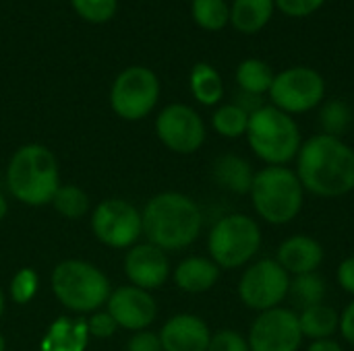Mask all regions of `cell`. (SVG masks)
<instances>
[{
	"mask_svg": "<svg viewBox=\"0 0 354 351\" xmlns=\"http://www.w3.org/2000/svg\"><path fill=\"white\" fill-rule=\"evenodd\" d=\"M295 172L307 194L340 199L354 190V149L340 137L313 134L303 141Z\"/></svg>",
	"mask_w": 354,
	"mask_h": 351,
	"instance_id": "1",
	"label": "cell"
},
{
	"mask_svg": "<svg viewBox=\"0 0 354 351\" xmlns=\"http://www.w3.org/2000/svg\"><path fill=\"white\" fill-rule=\"evenodd\" d=\"M207 351H251L249 341L236 329H220L212 333Z\"/></svg>",
	"mask_w": 354,
	"mask_h": 351,
	"instance_id": "32",
	"label": "cell"
},
{
	"mask_svg": "<svg viewBox=\"0 0 354 351\" xmlns=\"http://www.w3.org/2000/svg\"><path fill=\"white\" fill-rule=\"evenodd\" d=\"M249 116L236 103H222L212 114V128L224 139H241L247 134Z\"/></svg>",
	"mask_w": 354,
	"mask_h": 351,
	"instance_id": "26",
	"label": "cell"
},
{
	"mask_svg": "<svg viewBox=\"0 0 354 351\" xmlns=\"http://www.w3.org/2000/svg\"><path fill=\"white\" fill-rule=\"evenodd\" d=\"M255 168L251 166L249 159L234 155V153H224L220 155L214 166H212V176L214 182L232 194H249L253 178H255Z\"/></svg>",
	"mask_w": 354,
	"mask_h": 351,
	"instance_id": "20",
	"label": "cell"
},
{
	"mask_svg": "<svg viewBox=\"0 0 354 351\" xmlns=\"http://www.w3.org/2000/svg\"><path fill=\"white\" fill-rule=\"evenodd\" d=\"M85 325H87L89 337H95V339H110L116 333V329H118L114 319L108 314V310L91 312L89 319L85 321Z\"/></svg>",
	"mask_w": 354,
	"mask_h": 351,
	"instance_id": "34",
	"label": "cell"
},
{
	"mask_svg": "<svg viewBox=\"0 0 354 351\" xmlns=\"http://www.w3.org/2000/svg\"><path fill=\"white\" fill-rule=\"evenodd\" d=\"M297 314L301 333L309 341L334 339L340 331V312L326 302L301 308V312Z\"/></svg>",
	"mask_w": 354,
	"mask_h": 351,
	"instance_id": "21",
	"label": "cell"
},
{
	"mask_svg": "<svg viewBox=\"0 0 354 351\" xmlns=\"http://www.w3.org/2000/svg\"><path fill=\"white\" fill-rule=\"evenodd\" d=\"M274 4L286 17L303 19V17L315 14L326 4V0H274Z\"/></svg>",
	"mask_w": 354,
	"mask_h": 351,
	"instance_id": "33",
	"label": "cell"
},
{
	"mask_svg": "<svg viewBox=\"0 0 354 351\" xmlns=\"http://www.w3.org/2000/svg\"><path fill=\"white\" fill-rule=\"evenodd\" d=\"M336 283L344 294L354 298V254L340 261L336 269Z\"/></svg>",
	"mask_w": 354,
	"mask_h": 351,
	"instance_id": "36",
	"label": "cell"
},
{
	"mask_svg": "<svg viewBox=\"0 0 354 351\" xmlns=\"http://www.w3.org/2000/svg\"><path fill=\"white\" fill-rule=\"evenodd\" d=\"M158 335L162 351H207L212 329L201 317L180 312L170 317Z\"/></svg>",
	"mask_w": 354,
	"mask_h": 351,
	"instance_id": "16",
	"label": "cell"
},
{
	"mask_svg": "<svg viewBox=\"0 0 354 351\" xmlns=\"http://www.w3.org/2000/svg\"><path fill=\"white\" fill-rule=\"evenodd\" d=\"M60 184L58 159L50 147L41 143H27L10 155L6 166V186L10 197L21 205H50Z\"/></svg>",
	"mask_w": 354,
	"mask_h": 351,
	"instance_id": "3",
	"label": "cell"
},
{
	"mask_svg": "<svg viewBox=\"0 0 354 351\" xmlns=\"http://www.w3.org/2000/svg\"><path fill=\"white\" fill-rule=\"evenodd\" d=\"M122 267L129 283L145 292L160 290L172 275L168 254L149 242L131 246L124 254Z\"/></svg>",
	"mask_w": 354,
	"mask_h": 351,
	"instance_id": "15",
	"label": "cell"
},
{
	"mask_svg": "<svg viewBox=\"0 0 354 351\" xmlns=\"http://www.w3.org/2000/svg\"><path fill=\"white\" fill-rule=\"evenodd\" d=\"M245 137L253 155L266 166H290L303 145L295 116L274 108L272 103L249 116Z\"/></svg>",
	"mask_w": 354,
	"mask_h": 351,
	"instance_id": "5",
	"label": "cell"
},
{
	"mask_svg": "<svg viewBox=\"0 0 354 351\" xmlns=\"http://www.w3.org/2000/svg\"><path fill=\"white\" fill-rule=\"evenodd\" d=\"M124 351H162V343H160V335L151 333L149 329L145 331H137L129 337Z\"/></svg>",
	"mask_w": 354,
	"mask_h": 351,
	"instance_id": "35",
	"label": "cell"
},
{
	"mask_svg": "<svg viewBox=\"0 0 354 351\" xmlns=\"http://www.w3.org/2000/svg\"><path fill=\"white\" fill-rule=\"evenodd\" d=\"M54 298L73 314H91L106 306L112 285L102 269L83 259L60 261L50 279Z\"/></svg>",
	"mask_w": 354,
	"mask_h": 351,
	"instance_id": "6",
	"label": "cell"
},
{
	"mask_svg": "<svg viewBox=\"0 0 354 351\" xmlns=\"http://www.w3.org/2000/svg\"><path fill=\"white\" fill-rule=\"evenodd\" d=\"M160 99V79L147 66H129L116 74L110 87L112 112L127 120L139 122L147 118Z\"/></svg>",
	"mask_w": 354,
	"mask_h": 351,
	"instance_id": "8",
	"label": "cell"
},
{
	"mask_svg": "<svg viewBox=\"0 0 354 351\" xmlns=\"http://www.w3.org/2000/svg\"><path fill=\"white\" fill-rule=\"evenodd\" d=\"M305 188L290 166H263L255 172L249 199L255 215L270 225H288L305 207Z\"/></svg>",
	"mask_w": 354,
	"mask_h": 351,
	"instance_id": "4",
	"label": "cell"
},
{
	"mask_svg": "<svg viewBox=\"0 0 354 351\" xmlns=\"http://www.w3.org/2000/svg\"><path fill=\"white\" fill-rule=\"evenodd\" d=\"M319 124L324 134L340 137L351 128L353 124V110L342 99H330L319 106Z\"/></svg>",
	"mask_w": 354,
	"mask_h": 351,
	"instance_id": "29",
	"label": "cell"
},
{
	"mask_svg": "<svg viewBox=\"0 0 354 351\" xmlns=\"http://www.w3.org/2000/svg\"><path fill=\"white\" fill-rule=\"evenodd\" d=\"M220 267L209 257H187L183 259L174 271L172 279L176 288L185 294H205L216 288L220 279Z\"/></svg>",
	"mask_w": 354,
	"mask_h": 351,
	"instance_id": "18",
	"label": "cell"
},
{
	"mask_svg": "<svg viewBox=\"0 0 354 351\" xmlns=\"http://www.w3.org/2000/svg\"><path fill=\"white\" fill-rule=\"evenodd\" d=\"M50 205L54 207V211L60 217L77 221V219L87 215V211H89V197L77 184H60L58 190L54 192Z\"/></svg>",
	"mask_w": 354,
	"mask_h": 351,
	"instance_id": "25",
	"label": "cell"
},
{
	"mask_svg": "<svg viewBox=\"0 0 354 351\" xmlns=\"http://www.w3.org/2000/svg\"><path fill=\"white\" fill-rule=\"evenodd\" d=\"M290 279L276 259H257L241 273L239 300L257 314L278 308L290 296Z\"/></svg>",
	"mask_w": 354,
	"mask_h": 351,
	"instance_id": "9",
	"label": "cell"
},
{
	"mask_svg": "<svg viewBox=\"0 0 354 351\" xmlns=\"http://www.w3.org/2000/svg\"><path fill=\"white\" fill-rule=\"evenodd\" d=\"M89 225L95 240L114 250H129L143 236L141 211L124 199H104L93 209Z\"/></svg>",
	"mask_w": 354,
	"mask_h": 351,
	"instance_id": "11",
	"label": "cell"
},
{
	"mask_svg": "<svg viewBox=\"0 0 354 351\" xmlns=\"http://www.w3.org/2000/svg\"><path fill=\"white\" fill-rule=\"evenodd\" d=\"M143 236L164 252L185 250L197 242L203 230V211L195 199L178 190L153 194L143 211Z\"/></svg>",
	"mask_w": 354,
	"mask_h": 351,
	"instance_id": "2",
	"label": "cell"
},
{
	"mask_svg": "<svg viewBox=\"0 0 354 351\" xmlns=\"http://www.w3.org/2000/svg\"><path fill=\"white\" fill-rule=\"evenodd\" d=\"M37 290H39V275L31 267L19 269L8 283V296L19 306L29 304L37 296Z\"/></svg>",
	"mask_w": 354,
	"mask_h": 351,
	"instance_id": "30",
	"label": "cell"
},
{
	"mask_svg": "<svg viewBox=\"0 0 354 351\" xmlns=\"http://www.w3.org/2000/svg\"><path fill=\"white\" fill-rule=\"evenodd\" d=\"M71 4L87 23H106L118 10V0H71Z\"/></svg>",
	"mask_w": 354,
	"mask_h": 351,
	"instance_id": "31",
	"label": "cell"
},
{
	"mask_svg": "<svg viewBox=\"0 0 354 351\" xmlns=\"http://www.w3.org/2000/svg\"><path fill=\"white\" fill-rule=\"evenodd\" d=\"M6 213H8V201L4 199V194H0V221L6 217Z\"/></svg>",
	"mask_w": 354,
	"mask_h": 351,
	"instance_id": "39",
	"label": "cell"
},
{
	"mask_svg": "<svg viewBox=\"0 0 354 351\" xmlns=\"http://www.w3.org/2000/svg\"><path fill=\"white\" fill-rule=\"evenodd\" d=\"M193 21L205 31H222L230 23V4L226 0H193Z\"/></svg>",
	"mask_w": 354,
	"mask_h": 351,
	"instance_id": "27",
	"label": "cell"
},
{
	"mask_svg": "<svg viewBox=\"0 0 354 351\" xmlns=\"http://www.w3.org/2000/svg\"><path fill=\"white\" fill-rule=\"evenodd\" d=\"M106 310L114 319L118 329H124L131 333L149 329L153 321L158 319V304L151 292H145L131 283L112 290L106 302Z\"/></svg>",
	"mask_w": 354,
	"mask_h": 351,
	"instance_id": "14",
	"label": "cell"
},
{
	"mask_svg": "<svg viewBox=\"0 0 354 351\" xmlns=\"http://www.w3.org/2000/svg\"><path fill=\"white\" fill-rule=\"evenodd\" d=\"M89 343V331L83 319L60 317L46 329L39 351H85Z\"/></svg>",
	"mask_w": 354,
	"mask_h": 351,
	"instance_id": "19",
	"label": "cell"
},
{
	"mask_svg": "<svg viewBox=\"0 0 354 351\" xmlns=\"http://www.w3.org/2000/svg\"><path fill=\"white\" fill-rule=\"evenodd\" d=\"M338 333L351 348H354V298L340 312V331Z\"/></svg>",
	"mask_w": 354,
	"mask_h": 351,
	"instance_id": "37",
	"label": "cell"
},
{
	"mask_svg": "<svg viewBox=\"0 0 354 351\" xmlns=\"http://www.w3.org/2000/svg\"><path fill=\"white\" fill-rule=\"evenodd\" d=\"M4 308H6V296H4V292H2V288H0V319H2V314H4Z\"/></svg>",
	"mask_w": 354,
	"mask_h": 351,
	"instance_id": "40",
	"label": "cell"
},
{
	"mask_svg": "<svg viewBox=\"0 0 354 351\" xmlns=\"http://www.w3.org/2000/svg\"><path fill=\"white\" fill-rule=\"evenodd\" d=\"M247 341L251 351H301L305 337L299 314L286 306L259 312L249 327Z\"/></svg>",
	"mask_w": 354,
	"mask_h": 351,
	"instance_id": "13",
	"label": "cell"
},
{
	"mask_svg": "<svg viewBox=\"0 0 354 351\" xmlns=\"http://www.w3.org/2000/svg\"><path fill=\"white\" fill-rule=\"evenodd\" d=\"M261 244V225L247 213H228L220 217L207 234V252L220 271H236L251 265L259 254Z\"/></svg>",
	"mask_w": 354,
	"mask_h": 351,
	"instance_id": "7",
	"label": "cell"
},
{
	"mask_svg": "<svg viewBox=\"0 0 354 351\" xmlns=\"http://www.w3.org/2000/svg\"><path fill=\"white\" fill-rule=\"evenodd\" d=\"M156 134L168 151L193 155L203 147L207 128L195 108L187 103H168L156 118Z\"/></svg>",
	"mask_w": 354,
	"mask_h": 351,
	"instance_id": "12",
	"label": "cell"
},
{
	"mask_svg": "<svg viewBox=\"0 0 354 351\" xmlns=\"http://www.w3.org/2000/svg\"><path fill=\"white\" fill-rule=\"evenodd\" d=\"M305 351H344V348L336 339H322V341H311Z\"/></svg>",
	"mask_w": 354,
	"mask_h": 351,
	"instance_id": "38",
	"label": "cell"
},
{
	"mask_svg": "<svg viewBox=\"0 0 354 351\" xmlns=\"http://www.w3.org/2000/svg\"><path fill=\"white\" fill-rule=\"evenodd\" d=\"M326 294H328V283L319 275V271L297 275V277L290 279V296H292V300L301 308H307V306H313V304H322Z\"/></svg>",
	"mask_w": 354,
	"mask_h": 351,
	"instance_id": "28",
	"label": "cell"
},
{
	"mask_svg": "<svg viewBox=\"0 0 354 351\" xmlns=\"http://www.w3.org/2000/svg\"><path fill=\"white\" fill-rule=\"evenodd\" d=\"M270 103L290 116L307 114L326 99V81L311 66H290L276 72L270 87Z\"/></svg>",
	"mask_w": 354,
	"mask_h": 351,
	"instance_id": "10",
	"label": "cell"
},
{
	"mask_svg": "<svg viewBox=\"0 0 354 351\" xmlns=\"http://www.w3.org/2000/svg\"><path fill=\"white\" fill-rule=\"evenodd\" d=\"M274 77L276 72L272 70V66L259 58H247L243 60L239 66H236V72H234V79H236V85L243 93H249V95H257V97H263L270 93V87L274 83Z\"/></svg>",
	"mask_w": 354,
	"mask_h": 351,
	"instance_id": "24",
	"label": "cell"
},
{
	"mask_svg": "<svg viewBox=\"0 0 354 351\" xmlns=\"http://www.w3.org/2000/svg\"><path fill=\"white\" fill-rule=\"evenodd\" d=\"M0 351H6V339H4L2 333H0Z\"/></svg>",
	"mask_w": 354,
	"mask_h": 351,
	"instance_id": "41",
	"label": "cell"
},
{
	"mask_svg": "<svg viewBox=\"0 0 354 351\" xmlns=\"http://www.w3.org/2000/svg\"><path fill=\"white\" fill-rule=\"evenodd\" d=\"M324 259H326V250L322 242L307 234H292L284 238L276 250V261L290 277L319 271Z\"/></svg>",
	"mask_w": 354,
	"mask_h": 351,
	"instance_id": "17",
	"label": "cell"
},
{
	"mask_svg": "<svg viewBox=\"0 0 354 351\" xmlns=\"http://www.w3.org/2000/svg\"><path fill=\"white\" fill-rule=\"evenodd\" d=\"M274 0H234L230 4V25L247 35L259 33L274 14Z\"/></svg>",
	"mask_w": 354,
	"mask_h": 351,
	"instance_id": "22",
	"label": "cell"
},
{
	"mask_svg": "<svg viewBox=\"0 0 354 351\" xmlns=\"http://www.w3.org/2000/svg\"><path fill=\"white\" fill-rule=\"evenodd\" d=\"M189 87H191L195 101L207 108L220 106L224 97V81L220 72L207 62H197L193 66L191 77H189Z\"/></svg>",
	"mask_w": 354,
	"mask_h": 351,
	"instance_id": "23",
	"label": "cell"
}]
</instances>
